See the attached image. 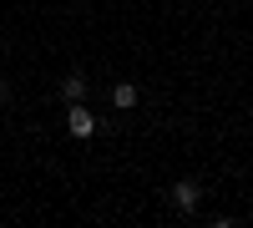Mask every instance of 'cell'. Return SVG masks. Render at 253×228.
Returning <instances> with one entry per match:
<instances>
[{
	"label": "cell",
	"instance_id": "277c9868",
	"mask_svg": "<svg viewBox=\"0 0 253 228\" xmlns=\"http://www.w3.org/2000/svg\"><path fill=\"white\" fill-rule=\"evenodd\" d=\"M61 96H66L71 107H76V101H86V81H81V76H66V81H61Z\"/></svg>",
	"mask_w": 253,
	"mask_h": 228
},
{
	"label": "cell",
	"instance_id": "3957f363",
	"mask_svg": "<svg viewBox=\"0 0 253 228\" xmlns=\"http://www.w3.org/2000/svg\"><path fill=\"white\" fill-rule=\"evenodd\" d=\"M112 107H117V112L137 107V87H132V81H117V91H112Z\"/></svg>",
	"mask_w": 253,
	"mask_h": 228
},
{
	"label": "cell",
	"instance_id": "7a4b0ae2",
	"mask_svg": "<svg viewBox=\"0 0 253 228\" xmlns=\"http://www.w3.org/2000/svg\"><path fill=\"white\" fill-rule=\"evenodd\" d=\"M172 203H177L182 213H193L198 203H203V188H198V182H177V188H172Z\"/></svg>",
	"mask_w": 253,
	"mask_h": 228
},
{
	"label": "cell",
	"instance_id": "6da1fadb",
	"mask_svg": "<svg viewBox=\"0 0 253 228\" xmlns=\"http://www.w3.org/2000/svg\"><path fill=\"white\" fill-rule=\"evenodd\" d=\"M66 132H71V137H81V142L96 137V117L86 112V101H76V107L66 112Z\"/></svg>",
	"mask_w": 253,
	"mask_h": 228
},
{
	"label": "cell",
	"instance_id": "5b68a950",
	"mask_svg": "<svg viewBox=\"0 0 253 228\" xmlns=\"http://www.w3.org/2000/svg\"><path fill=\"white\" fill-rule=\"evenodd\" d=\"M213 228H238V223H228V218H218V223H213Z\"/></svg>",
	"mask_w": 253,
	"mask_h": 228
}]
</instances>
